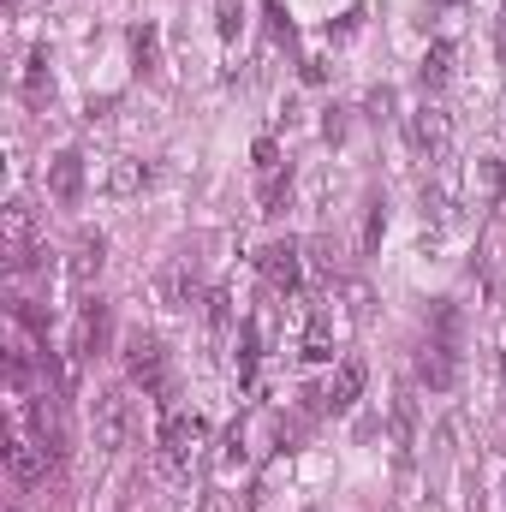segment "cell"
<instances>
[{
  "instance_id": "6da1fadb",
  "label": "cell",
  "mask_w": 506,
  "mask_h": 512,
  "mask_svg": "<svg viewBox=\"0 0 506 512\" xmlns=\"http://www.w3.org/2000/svg\"><path fill=\"white\" fill-rule=\"evenodd\" d=\"M209 441V423L197 411H173L167 429H161V471H191V459L203 453Z\"/></svg>"
},
{
  "instance_id": "7a4b0ae2",
  "label": "cell",
  "mask_w": 506,
  "mask_h": 512,
  "mask_svg": "<svg viewBox=\"0 0 506 512\" xmlns=\"http://www.w3.org/2000/svg\"><path fill=\"white\" fill-rule=\"evenodd\" d=\"M90 429H96V447L102 453H120L131 435V399L120 387H102L96 399H90Z\"/></svg>"
},
{
  "instance_id": "3957f363",
  "label": "cell",
  "mask_w": 506,
  "mask_h": 512,
  "mask_svg": "<svg viewBox=\"0 0 506 512\" xmlns=\"http://www.w3.org/2000/svg\"><path fill=\"white\" fill-rule=\"evenodd\" d=\"M48 465H54V459H48L42 435H24V429H12V435H6V471H12V483H24V489H30V483H42V477H48Z\"/></svg>"
},
{
  "instance_id": "277c9868",
  "label": "cell",
  "mask_w": 506,
  "mask_h": 512,
  "mask_svg": "<svg viewBox=\"0 0 506 512\" xmlns=\"http://www.w3.org/2000/svg\"><path fill=\"white\" fill-rule=\"evenodd\" d=\"M256 268H262V280L274 286V292H292L298 280H304V256L292 239H274V245H262L256 251Z\"/></svg>"
},
{
  "instance_id": "5b68a950",
  "label": "cell",
  "mask_w": 506,
  "mask_h": 512,
  "mask_svg": "<svg viewBox=\"0 0 506 512\" xmlns=\"http://www.w3.org/2000/svg\"><path fill=\"white\" fill-rule=\"evenodd\" d=\"M126 376L137 387H161L167 382V352H161L155 334H131L126 340Z\"/></svg>"
},
{
  "instance_id": "8992f818",
  "label": "cell",
  "mask_w": 506,
  "mask_h": 512,
  "mask_svg": "<svg viewBox=\"0 0 506 512\" xmlns=\"http://www.w3.org/2000/svg\"><path fill=\"white\" fill-rule=\"evenodd\" d=\"M155 292H161V304H167V310L197 304V256H173V262L155 274Z\"/></svg>"
},
{
  "instance_id": "52a82bcc",
  "label": "cell",
  "mask_w": 506,
  "mask_h": 512,
  "mask_svg": "<svg viewBox=\"0 0 506 512\" xmlns=\"http://www.w3.org/2000/svg\"><path fill=\"white\" fill-rule=\"evenodd\" d=\"M453 376H459V364H453V340L429 334V340H423V352H417V382L441 393V387H453Z\"/></svg>"
},
{
  "instance_id": "ba28073f",
  "label": "cell",
  "mask_w": 506,
  "mask_h": 512,
  "mask_svg": "<svg viewBox=\"0 0 506 512\" xmlns=\"http://www.w3.org/2000/svg\"><path fill=\"white\" fill-rule=\"evenodd\" d=\"M108 334H114V322H108V304H102V298H90V304L78 310L72 352H78V358H96V352H108Z\"/></svg>"
},
{
  "instance_id": "9c48e42d",
  "label": "cell",
  "mask_w": 506,
  "mask_h": 512,
  "mask_svg": "<svg viewBox=\"0 0 506 512\" xmlns=\"http://www.w3.org/2000/svg\"><path fill=\"white\" fill-rule=\"evenodd\" d=\"M358 393H364V364H358V358H346V364L328 376V387L316 393V411H352V405H358Z\"/></svg>"
},
{
  "instance_id": "30bf717a",
  "label": "cell",
  "mask_w": 506,
  "mask_h": 512,
  "mask_svg": "<svg viewBox=\"0 0 506 512\" xmlns=\"http://www.w3.org/2000/svg\"><path fill=\"white\" fill-rule=\"evenodd\" d=\"M405 131H411V143L423 149V155H441L447 149V137H453V126H447V114L435 108V102H423L411 120H405Z\"/></svg>"
},
{
  "instance_id": "8fae6325",
  "label": "cell",
  "mask_w": 506,
  "mask_h": 512,
  "mask_svg": "<svg viewBox=\"0 0 506 512\" xmlns=\"http://www.w3.org/2000/svg\"><path fill=\"white\" fill-rule=\"evenodd\" d=\"M48 191H54L60 203H72V197L84 191V155H72V149L54 155V161H48Z\"/></svg>"
},
{
  "instance_id": "7c38bea8",
  "label": "cell",
  "mask_w": 506,
  "mask_h": 512,
  "mask_svg": "<svg viewBox=\"0 0 506 512\" xmlns=\"http://www.w3.org/2000/svg\"><path fill=\"white\" fill-rule=\"evenodd\" d=\"M102 262H108V239L102 233H78V245H72V280L90 286L102 274Z\"/></svg>"
},
{
  "instance_id": "4fadbf2b",
  "label": "cell",
  "mask_w": 506,
  "mask_h": 512,
  "mask_svg": "<svg viewBox=\"0 0 506 512\" xmlns=\"http://www.w3.org/2000/svg\"><path fill=\"white\" fill-rule=\"evenodd\" d=\"M143 185H149V167H143V161H114V167H108V191H114V197H137V191H143Z\"/></svg>"
},
{
  "instance_id": "5bb4252c",
  "label": "cell",
  "mask_w": 506,
  "mask_h": 512,
  "mask_svg": "<svg viewBox=\"0 0 506 512\" xmlns=\"http://www.w3.org/2000/svg\"><path fill=\"white\" fill-rule=\"evenodd\" d=\"M417 72H423V84H429V90H441V84L453 78V42H435V48L423 54V66H417Z\"/></svg>"
},
{
  "instance_id": "9a60e30c",
  "label": "cell",
  "mask_w": 506,
  "mask_h": 512,
  "mask_svg": "<svg viewBox=\"0 0 506 512\" xmlns=\"http://www.w3.org/2000/svg\"><path fill=\"white\" fill-rule=\"evenodd\" d=\"M24 96H30V102H48V96H54V78H48V54H30V60H24Z\"/></svg>"
},
{
  "instance_id": "2e32d148",
  "label": "cell",
  "mask_w": 506,
  "mask_h": 512,
  "mask_svg": "<svg viewBox=\"0 0 506 512\" xmlns=\"http://www.w3.org/2000/svg\"><path fill=\"white\" fill-rule=\"evenodd\" d=\"M304 358H334V340H328V322H310V334H304Z\"/></svg>"
},
{
  "instance_id": "e0dca14e",
  "label": "cell",
  "mask_w": 506,
  "mask_h": 512,
  "mask_svg": "<svg viewBox=\"0 0 506 512\" xmlns=\"http://www.w3.org/2000/svg\"><path fill=\"white\" fill-rule=\"evenodd\" d=\"M227 304H233L227 292H209V322H215V328H227V322H233V310H227Z\"/></svg>"
},
{
  "instance_id": "ac0fdd59",
  "label": "cell",
  "mask_w": 506,
  "mask_h": 512,
  "mask_svg": "<svg viewBox=\"0 0 506 512\" xmlns=\"http://www.w3.org/2000/svg\"><path fill=\"white\" fill-rule=\"evenodd\" d=\"M221 36H239V6L233 0H221Z\"/></svg>"
},
{
  "instance_id": "d6986e66",
  "label": "cell",
  "mask_w": 506,
  "mask_h": 512,
  "mask_svg": "<svg viewBox=\"0 0 506 512\" xmlns=\"http://www.w3.org/2000/svg\"><path fill=\"white\" fill-rule=\"evenodd\" d=\"M429 6H435V12H459L465 0H429Z\"/></svg>"
},
{
  "instance_id": "ffe728a7",
  "label": "cell",
  "mask_w": 506,
  "mask_h": 512,
  "mask_svg": "<svg viewBox=\"0 0 506 512\" xmlns=\"http://www.w3.org/2000/svg\"><path fill=\"white\" fill-rule=\"evenodd\" d=\"M501 382H506V352H501Z\"/></svg>"
}]
</instances>
